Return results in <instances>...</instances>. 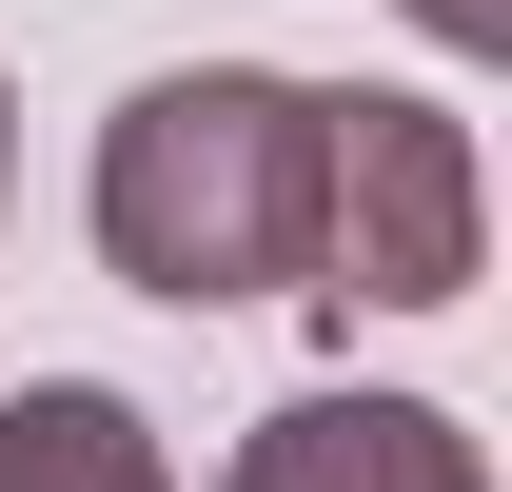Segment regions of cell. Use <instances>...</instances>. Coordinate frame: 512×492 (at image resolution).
I'll use <instances>...</instances> for the list:
<instances>
[{
    "label": "cell",
    "mask_w": 512,
    "mask_h": 492,
    "mask_svg": "<svg viewBox=\"0 0 512 492\" xmlns=\"http://www.w3.org/2000/svg\"><path fill=\"white\" fill-rule=\"evenodd\" d=\"M99 256L178 315L296 296V256H316V79H256V60L138 79L99 119Z\"/></svg>",
    "instance_id": "cell-1"
},
{
    "label": "cell",
    "mask_w": 512,
    "mask_h": 492,
    "mask_svg": "<svg viewBox=\"0 0 512 492\" xmlns=\"http://www.w3.org/2000/svg\"><path fill=\"white\" fill-rule=\"evenodd\" d=\"M473 256H493L473 119H434V99H316V256H296V296H335V315H453Z\"/></svg>",
    "instance_id": "cell-2"
},
{
    "label": "cell",
    "mask_w": 512,
    "mask_h": 492,
    "mask_svg": "<svg viewBox=\"0 0 512 492\" xmlns=\"http://www.w3.org/2000/svg\"><path fill=\"white\" fill-rule=\"evenodd\" d=\"M217 492H493V453H473L434 394H296V414L237 433Z\"/></svg>",
    "instance_id": "cell-3"
},
{
    "label": "cell",
    "mask_w": 512,
    "mask_h": 492,
    "mask_svg": "<svg viewBox=\"0 0 512 492\" xmlns=\"http://www.w3.org/2000/svg\"><path fill=\"white\" fill-rule=\"evenodd\" d=\"M0 492H178V453H158L138 394L40 374V394H0Z\"/></svg>",
    "instance_id": "cell-4"
},
{
    "label": "cell",
    "mask_w": 512,
    "mask_h": 492,
    "mask_svg": "<svg viewBox=\"0 0 512 492\" xmlns=\"http://www.w3.org/2000/svg\"><path fill=\"white\" fill-rule=\"evenodd\" d=\"M414 20H434V40H512V0H414Z\"/></svg>",
    "instance_id": "cell-5"
},
{
    "label": "cell",
    "mask_w": 512,
    "mask_h": 492,
    "mask_svg": "<svg viewBox=\"0 0 512 492\" xmlns=\"http://www.w3.org/2000/svg\"><path fill=\"white\" fill-rule=\"evenodd\" d=\"M0 178H20V99H0Z\"/></svg>",
    "instance_id": "cell-6"
}]
</instances>
